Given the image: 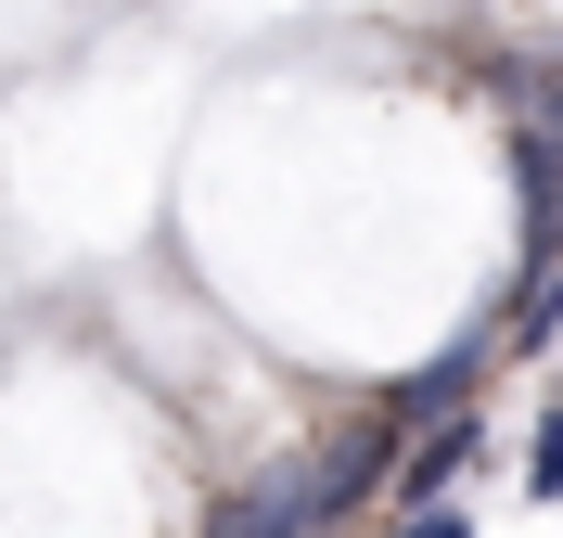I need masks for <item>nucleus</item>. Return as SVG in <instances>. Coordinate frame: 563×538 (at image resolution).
I'll use <instances>...</instances> for the list:
<instances>
[{
	"label": "nucleus",
	"mask_w": 563,
	"mask_h": 538,
	"mask_svg": "<svg viewBox=\"0 0 563 538\" xmlns=\"http://www.w3.org/2000/svg\"><path fill=\"white\" fill-rule=\"evenodd\" d=\"M385 462H397V424H358V436H333V449L308 462V501H320V526L372 501V487H385Z\"/></svg>",
	"instance_id": "obj_2"
},
{
	"label": "nucleus",
	"mask_w": 563,
	"mask_h": 538,
	"mask_svg": "<svg viewBox=\"0 0 563 538\" xmlns=\"http://www.w3.org/2000/svg\"><path fill=\"white\" fill-rule=\"evenodd\" d=\"M474 449H487V424H461V410H435V424H422V449H410V462L385 474V501H397V513L449 501V487H461V462H474Z\"/></svg>",
	"instance_id": "obj_3"
},
{
	"label": "nucleus",
	"mask_w": 563,
	"mask_h": 538,
	"mask_svg": "<svg viewBox=\"0 0 563 538\" xmlns=\"http://www.w3.org/2000/svg\"><path fill=\"white\" fill-rule=\"evenodd\" d=\"M499 103H512V129H538V142L563 154V65H512V52H499Z\"/></svg>",
	"instance_id": "obj_5"
},
{
	"label": "nucleus",
	"mask_w": 563,
	"mask_h": 538,
	"mask_svg": "<svg viewBox=\"0 0 563 538\" xmlns=\"http://www.w3.org/2000/svg\"><path fill=\"white\" fill-rule=\"evenodd\" d=\"M538 449H526V487H538V501H563V397H551V410H538Z\"/></svg>",
	"instance_id": "obj_6"
},
{
	"label": "nucleus",
	"mask_w": 563,
	"mask_h": 538,
	"mask_svg": "<svg viewBox=\"0 0 563 538\" xmlns=\"http://www.w3.org/2000/svg\"><path fill=\"white\" fill-rule=\"evenodd\" d=\"M487 347H499V333H461V347H435V359L410 372V385L385 397V424H435V410H461V385L487 372Z\"/></svg>",
	"instance_id": "obj_4"
},
{
	"label": "nucleus",
	"mask_w": 563,
	"mask_h": 538,
	"mask_svg": "<svg viewBox=\"0 0 563 538\" xmlns=\"http://www.w3.org/2000/svg\"><path fill=\"white\" fill-rule=\"evenodd\" d=\"M397 538H474V526H461L449 501H422V513H397Z\"/></svg>",
	"instance_id": "obj_7"
},
{
	"label": "nucleus",
	"mask_w": 563,
	"mask_h": 538,
	"mask_svg": "<svg viewBox=\"0 0 563 538\" xmlns=\"http://www.w3.org/2000/svg\"><path fill=\"white\" fill-rule=\"evenodd\" d=\"M206 538H320V501H308V462H269L256 487L206 513Z\"/></svg>",
	"instance_id": "obj_1"
}]
</instances>
